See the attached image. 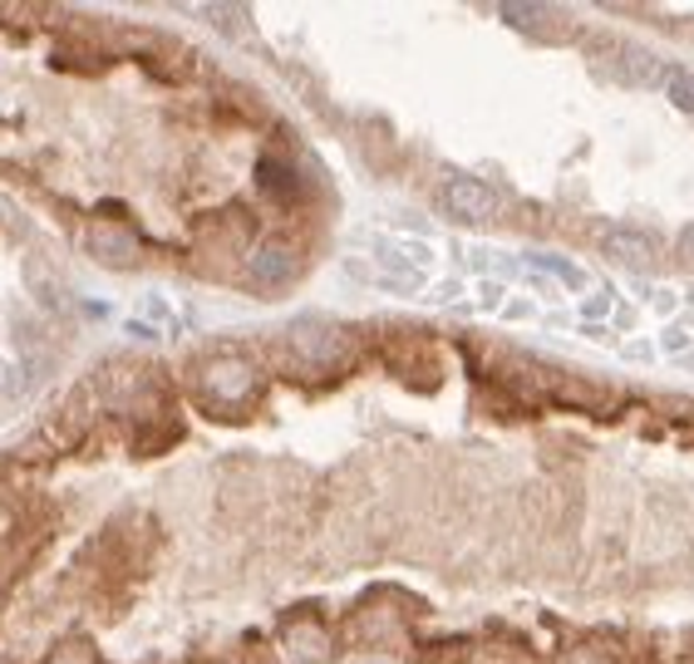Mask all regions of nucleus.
<instances>
[{"label":"nucleus","instance_id":"obj_1","mask_svg":"<svg viewBox=\"0 0 694 664\" xmlns=\"http://www.w3.org/2000/svg\"><path fill=\"white\" fill-rule=\"evenodd\" d=\"M498 207H502L498 193L468 173H448L444 183H438V213L463 221V227H488V221L498 217Z\"/></svg>","mask_w":694,"mask_h":664},{"label":"nucleus","instance_id":"obj_2","mask_svg":"<svg viewBox=\"0 0 694 664\" xmlns=\"http://www.w3.org/2000/svg\"><path fill=\"white\" fill-rule=\"evenodd\" d=\"M601 251L611 261H620V266H636V271H646V266H655V261H660L655 237L640 231V227H626V221H616V227L601 231Z\"/></svg>","mask_w":694,"mask_h":664},{"label":"nucleus","instance_id":"obj_3","mask_svg":"<svg viewBox=\"0 0 694 664\" xmlns=\"http://www.w3.org/2000/svg\"><path fill=\"white\" fill-rule=\"evenodd\" d=\"M611 74H616V84H630V89H655V84H665L670 65L660 55H650V50L620 45L611 55Z\"/></svg>","mask_w":694,"mask_h":664},{"label":"nucleus","instance_id":"obj_4","mask_svg":"<svg viewBox=\"0 0 694 664\" xmlns=\"http://www.w3.org/2000/svg\"><path fill=\"white\" fill-rule=\"evenodd\" d=\"M89 257L104 261V266L129 271V266H139V241H133L123 227H109V221H99V227L89 231Z\"/></svg>","mask_w":694,"mask_h":664},{"label":"nucleus","instance_id":"obj_5","mask_svg":"<svg viewBox=\"0 0 694 664\" xmlns=\"http://www.w3.org/2000/svg\"><path fill=\"white\" fill-rule=\"evenodd\" d=\"M247 276H251V286H286L291 276H296V257H291L286 247H276V241H267V247H257L251 251V261H247Z\"/></svg>","mask_w":694,"mask_h":664},{"label":"nucleus","instance_id":"obj_6","mask_svg":"<svg viewBox=\"0 0 694 664\" xmlns=\"http://www.w3.org/2000/svg\"><path fill=\"white\" fill-rule=\"evenodd\" d=\"M665 89H670V104H675L680 113H694V69H675V65H670Z\"/></svg>","mask_w":694,"mask_h":664},{"label":"nucleus","instance_id":"obj_7","mask_svg":"<svg viewBox=\"0 0 694 664\" xmlns=\"http://www.w3.org/2000/svg\"><path fill=\"white\" fill-rule=\"evenodd\" d=\"M257 183L267 187V193H286V187H296V177H291L281 163H261L257 167Z\"/></svg>","mask_w":694,"mask_h":664},{"label":"nucleus","instance_id":"obj_8","mask_svg":"<svg viewBox=\"0 0 694 664\" xmlns=\"http://www.w3.org/2000/svg\"><path fill=\"white\" fill-rule=\"evenodd\" d=\"M680 247H685V257L694 261V221H690V227H685V231H680Z\"/></svg>","mask_w":694,"mask_h":664},{"label":"nucleus","instance_id":"obj_9","mask_svg":"<svg viewBox=\"0 0 694 664\" xmlns=\"http://www.w3.org/2000/svg\"><path fill=\"white\" fill-rule=\"evenodd\" d=\"M690 35H694V20H690Z\"/></svg>","mask_w":694,"mask_h":664}]
</instances>
